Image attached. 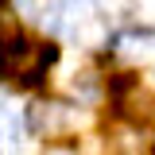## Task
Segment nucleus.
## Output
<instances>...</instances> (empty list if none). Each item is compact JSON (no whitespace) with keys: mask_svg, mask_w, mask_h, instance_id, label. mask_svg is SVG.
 <instances>
[{"mask_svg":"<svg viewBox=\"0 0 155 155\" xmlns=\"http://www.w3.org/2000/svg\"><path fill=\"white\" fill-rule=\"evenodd\" d=\"M27 120H31V132H39V136H54L66 124V116H62L58 105H31L27 109Z\"/></svg>","mask_w":155,"mask_h":155,"instance_id":"20e7f679","label":"nucleus"},{"mask_svg":"<svg viewBox=\"0 0 155 155\" xmlns=\"http://www.w3.org/2000/svg\"><path fill=\"white\" fill-rule=\"evenodd\" d=\"M54 4H81V0H54Z\"/></svg>","mask_w":155,"mask_h":155,"instance_id":"6e6552de","label":"nucleus"},{"mask_svg":"<svg viewBox=\"0 0 155 155\" xmlns=\"http://www.w3.org/2000/svg\"><path fill=\"white\" fill-rule=\"evenodd\" d=\"M116 101H120V109L132 116V120H155V93L147 85H140V81H120L116 85Z\"/></svg>","mask_w":155,"mask_h":155,"instance_id":"f03ea898","label":"nucleus"},{"mask_svg":"<svg viewBox=\"0 0 155 155\" xmlns=\"http://www.w3.org/2000/svg\"><path fill=\"white\" fill-rule=\"evenodd\" d=\"M113 147L120 155H143L147 147H143V136L136 132V128H116L113 132Z\"/></svg>","mask_w":155,"mask_h":155,"instance_id":"39448f33","label":"nucleus"},{"mask_svg":"<svg viewBox=\"0 0 155 155\" xmlns=\"http://www.w3.org/2000/svg\"><path fill=\"white\" fill-rule=\"evenodd\" d=\"M54 62V47H35V43H23V39H8L0 43V78L8 81H23L31 85L43 78V70Z\"/></svg>","mask_w":155,"mask_h":155,"instance_id":"f257e3e1","label":"nucleus"},{"mask_svg":"<svg viewBox=\"0 0 155 155\" xmlns=\"http://www.w3.org/2000/svg\"><path fill=\"white\" fill-rule=\"evenodd\" d=\"M23 132H27L23 113H19L16 105H0V147L4 151H16L19 143H23Z\"/></svg>","mask_w":155,"mask_h":155,"instance_id":"7ed1b4c3","label":"nucleus"},{"mask_svg":"<svg viewBox=\"0 0 155 155\" xmlns=\"http://www.w3.org/2000/svg\"><path fill=\"white\" fill-rule=\"evenodd\" d=\"M101 4H105V8H109V12H116V8H132L136 0H101Z\"/></svg>","mask_w":155,"mask_h":155,"instance_id":"0eeeda50","label":"nucleus"},{"mask_svg":"<svg viewBox=\"0 0 155 155\" xmlns=\"http://www.w3.org/2000/svg\"><path fill=\"white\" fill-rule=\"evenodd\" d=\"M43 155H78V147H74V143H51Z\"/></svg>","mask_w":155,"mask_h":155,"instance_id":"423d86ee","label":"nucleus"}]
</instances>
